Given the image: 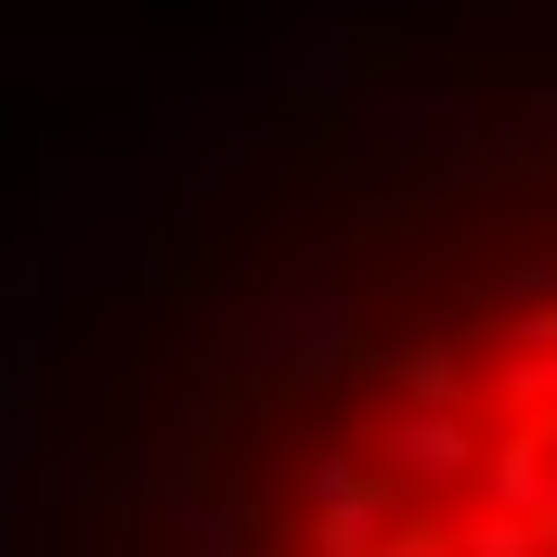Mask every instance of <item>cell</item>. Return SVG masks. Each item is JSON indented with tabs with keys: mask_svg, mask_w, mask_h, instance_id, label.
I'll list each match as a JSON object with an SVG mask.
<instances>
[{
	"mask_svg": "<svg viewBox=\"0 0 557 557\" xmlns=\"http://www.w3.org/2000/svg\"><path fill=\"white\" fill-rule=\"evenodd\" d=\"M350 337H363L350 285H298V298H273V337H260V363H285V376H337V363H350Z\"/></svg>",
	"mask_w": 557,
	"mask_h": 557,
	"instance_id": "4",
	"label": "cell"
},
{
	"mask_svg": "<svg viewBox=\"0 0 557 557\" xmlns=\"http://www.w3.org/2000/svg\"><path fill=\"white\" fill-rule=\"evenodd\" d=\"M363 480H376V454H363V441H324V454L298 467V506H324V493H363Z\"/></svg>",
	"mask_w": 557,
	"mask_h": 557,
	"instance_id": "9",
	"label": "cell"
},
{
	"mask_svg": "<svg viewBox=\"0 0 557 557\" xmlns=\"http://www.w3.org/2000/svg\"><path fill=\"white\" fill-rule=\"evenodd\" d=\"M324 131H337V156L389 169V156H467V143H480V104H467L454 78H350Z\"/></svg>",
	"mask_w": 557,
	"mask_h": 557,
	"instance_id": "1",
	"label": "cell"
},
{
	"mask_svg": "<svg viewBox=\"0 0 557 557\" xmlns=\"http://www.w3.org/2000/svg\"><path fill=\"white\" fill-rule=\"evenodd\" d=\"M403 506H416V493L376 467L363 493H324V506H298V519H311V532H298V557H376L389 532H403Z\"/></svg>",
	"mask_w": 557,
	"mask_h": 557,
	"instance_id": "5",
	"label": "cell"
},
{
	"mask_svg": "<svg viewBox=\"0 0 557 557\" xmlns=\"http://www.w3.org/2000/svg\"><path fill=\"white\" fill-rule=\"evenodd\" d=\"M532 519H545V545H557V480H545V506H532Z\"/></svg>",
	"mask_w": 557,
	"mask_h": 557,
	"instance_id": "12",
	"label": "cell"
},
{
	"mask_svg": "<svg viewBox=\"0 0 557 557\" xmlns=\"http://www.w3.org/2000/svg\"><path fill=\"white\" fill-rule=\"evenodd\" d=\"M363 65H350V13L337 0H285L273 26L234 52V91H298V104H337Z\"/></svg>",
	"mask_w": 557,
	"mask_h": 557,
	"instance_id": "3",
	"label": "cell"
},
{
	"mask_svg": "<svg viewBox=\"0 0 557 557\" xmlns=\"http://www.w3.org/2000/svg\"><path fill=\"white\" fill-rule=\"evenodd\" d=\"M26 389H39V350H26V324H0V416H26Z\"/></svg>",
	"mask_w": 557,
	"mask_h": 557,
	"instance_id": "11",
	"label": "cell"
},
{
	"mask_svg": "<svg viewBox=\"0 0 557 557\" xmlns=\"http://www.w3.org/2000/svg\"><path fill=\"white\" fill-rule=\"evenodd\" d=\"M480 389V337H416L389 350V403H467Z\"/></svg>",
	"mask_w": 557,
	"mask_h": 557,
	"instance_id": "6",
	"label": "cell"
},
{
	"mask_svg": "<svg viewBox=\"0 0 557 557\" xmlns=\"http://www.w3.org/2000/svg\"><path fill=\"white\" fill-rule=\"evenodd\" d=\"M454 557H557L545 519H506V506H454Z\"/></svg>",
	"mask_w": 557,
	"mask_h": 557,
	"instance_id": "7",
	"label": "cell"
},
{
	"mask_svg": "<svg viewBox=\"0 0 557 557\" xmlns=\"http://www.w3.org/2000/svg\"><path fill=\"white\" fill-rule=\"evenodd\" d=\"M376 557H454V506H403V532H389Z\"/></svg>",
	"mask_w": 557,
	"mask_h": 557,
	"instance_id": "10",
	"label": "cell"
},
{
	"mask_svg": "<svg viewBox=\"0 0 557 557\" xmlns=\"http://www.w3.org/2000/svg\"><path fill=\"white\" fill-rule=\"evenodd\" d=\"M26 506H91V441L65 428V441H39V467H26Z\"/></svg>",
	"mask_w": 557,
	"mask_h": 557,
	"instance_id": "8",
	"label": "cell"
},
{
	"mask_svg": "<svg viewBox=\"0 0 557 557\" xmlns=\"http://www.w3.org/2000/svg\"><path fill=\"white\" fill-rule=\"evenodd\" d=\"M480 441H493V428L467 416V403H376V428H363V454H376L416 506H467V493H480Z\"/></svg>",
	"mask_w": 557,
	"mask_h": 557,
	"instance_id": "2",
	"label": "cell"
}]
</instances>
